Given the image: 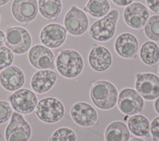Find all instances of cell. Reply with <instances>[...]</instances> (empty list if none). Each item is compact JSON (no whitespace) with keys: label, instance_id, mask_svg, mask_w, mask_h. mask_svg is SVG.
<instances>
[{"label":"cell","instance_id":"obj_1","mask_svg":"<svg viewBox=\"0 0 159 141\" xmlns=\"http://www.w3.org/2000/svg\"><path fill=\"white\" fill-rule=\"evenodd\" d=\"M117 90L110 82L98 80L93 83L90 89V98L98 108L106 110L113 108L117 103Z\"/></svg>","mask_w":159,"mask_h":141},{"label":"cell","instance_id":"obj_2","mask_svg":"<svg viewBox=\"0 0 159 141\" xmlns=\"http://www.w3.org/2000/svg\"><path fill=\"white\" fill-rule=\"evenodd\" d=\"M83 59L80 54L73 49L61 51L56 59V67L63 77L72 79L78 76L83 69Z\"/></svg>","mask_w":159,"mask_h":141},{"label":"cell","instance_id":"obj_3","mask_svg":"<svg viewBox=\"0 0 159 141\" xmlns=\"http://www.w3.org/2000/svg\"><path fill=\"white\" fill-rule=\"evenodd\" d=\"M119 17V11L112 9L103 17L93 23L89 30V36L98 41L111 40L115 35Z\"/></svg>","mask_w":159,"mask_h":141},{"label":"cell","instance_id":"obj_4","mask_svg":"<svg viewBox=\"0 0 159 141\" xmlns=\"http://www.w3.org/2000/svg\"><path fill=\"white\" fill-rule=\"evenodd\" d=\"M35 113L41 121L45 123H55L63 117L65 108L63 103L57 98L45 97L39 101Z\"/></svg>","mask_w":159,"mask_h":141},{"label":"cell","instance_id":"obj_5","mask_svg":"<svg viewBox=\"0 0 159 141\" xmlns=\"http://www.w3.org/2000/svg\"><path fill=\"white\" fill-rule=\"evenodd\" d=\"M31 133L30 126L24 116L17 112L12 113L5 129L6 141H28Z\"/></svg>","mask_w":159,"mask_h":141},{"label":"cell","instance_id":"obj_6","mask_svg":"<svg viewBox=\"0 0 159 141\" xmlns=\"http://www.w3.org/2000/svg\"><path fill=\"white\" fill-rule=\"evenodd\" d=\"M6 46L15 54H20L29 50L32 43L29 33L19 27L9 28L6 34Z\"/></svg>","mask_w":159,"mask_h":141},{"label":"cell","instance_id":"obj_7","mask_svg":"<svg viewBox=\"0 0 159 141\" xmlns=\"http://www.w3.org/2000/svg\"><path fill=\"white\" fill-rule=\"evenodd\" d=\"M135 87L139 94L147 100L159 96V77L153 73H138Z\"/></svg>","mask_w":159,"mask_h":141},{"label":"cell","instance_id":"obj_8","mask_svg":"<svg viewBox=\"0 0 159 141\" xmlns=\"http://www.w3.org/2000/svg\"><path fill=\"white\" fill-rule=\"evenodd\" d=\"M64 25L66 31L71 35L79 36L87 30L89 20L82 10L76 6L73 5L65 16Z\"/></svg>","mask_w":159,"mask_h":141},{"label":"cell","instance_id":"obj_9","mask_svg":"<svg viewBox=\"0 0 159 141\" xmlns=\"http://www.w3.org/2000/svg\"><path fill=\"white\" fill-rule=\"evenodd\" d=\"M117 105L122 113L134 115L142 112L144 101L137 91L132 88H125L119 93Z\"/></svg>","mask_w":159,"mask_h":141},{"label":"cell","instance_id":"obj_10","mask_svg":"<svg viewBox=\"0 0 159 141\" xmlns=\"http://www.w3.org/2000/svg\"><path fill=\"white\" fill-rule=\"evenodd\" d=\"M9 101L12 109L22 114L32 113L37 105V96L27 88L16 90L11 95Z\"/></svg>","mask_w":159,"mask_h":141},{"label":"cell","instance_id":"obj_11","mask_svg":"<svg viewBox=\"0 0 159 141\" xmlns=\"http://www.w3.org/2000/svg\"><path fill=\"white\" fill-rule=\"evenodd\" d=\"M124 19L130 27L141 30L149 19V12L142 3L135 2L127 6L124 11Z\"/></svg>","mask_w":159,"mask_h":141},{"label":"cell","instance_id":"obj_12","mask_svg":"<svg viewBox=\"0 0 159 141\" xmlns=\"http://www.w3.org/2000/svg\"><path fill=\"white\" fill-rule=\"evenodd\" d=\"M38 10L36 0H14L11 6L13 17L23 25H26L36 17Z\"/></svg>","mask_w":159,"mask_h":141},{"label":"cell","instance_id":"obj_13","mask_svg":"<svg viewBox=\"0 0 159 141\" xmlns=\"http://www.w3.org/2000/svg\"><path fill=\"white\" fill-rule=\"evenodd\" d=\"M70 115L76 124L83 127H90L98 123L96 109L85 102H78L71 108Z\"/></svg>","mask_w":159,"mask_h":141},{"label":"cell","instance_id":"obj_14","mask_svg":"<svg viewBox=\"0 0 159 141\" xmlns=\"http://www.w3.org/2000/svg\"><path fill=\"white\" fill-rule=\"evenodd\" d=\"M66 37V30L60 24L52 23L45 25L41 30L40 38L42 44L50 48L61 46Z\"/></svg>","mask_w":159,"mask_h":141},{"label":"cell","instance_id":"obj_15","mask_svg":"<svg viewBox=\"0 0 159 141\" xmlns=\"http://www.w3.org/2000/svg\"><path fill=\"white\" fill-rule=\"evenodd\" d=\"M88 61L93 70L104 72L107 70L112 64V55L106 47L94 43L88 55Z\"/></svg>","mask_w":159,"mask_h":141},{"label":"cell","instance_id":"obj_16","mask_svg":"<svg viewBox=\"0 0 159 141\" xmlns=\"http://www.w3.org/2000/svg\"><path fill=\"white\" fill-rule=\"evenodd\" d=\"M54 54L47 47L41 45L32 46L28 54L31 65L36 69L42 70L50 68L54 62Z\"/></svg>","mask_w":159,"mask_h":141},{"label":"cell","instance_id":"obj_17","mask_svg":"<svg viewBox=\"0 0 159 141\" xmlns=\"http://www.w3.org/2000/svg\"><path fill=\"white\" fill-rule=\"evenodd\" d=\"M114 47L117 53L127 59H135L137 56L139 42L132 33H123L116 38Z\"/></svg>","mask_w":159,"mask_h":141},{"label":"cell","instance_id":"obj_18","mask_svg":"<svg viewBox=\"0 0 159 141\" xmlns=\"http://www.w3.org/2000/svg\"><path fill=\"white\" fill-rule=\"evenodd\" d=\"M25 82L22 70L17 66H10L0 74V83L6 90L13 92L20 89Z\"/></svg>","mask_w":159,"mask_h":141},{"label":"cell","instance_id":"obj_19","mask_svg":"<svg viewBox=\"0 0 159 141\" xmlns=\"http://www.w3.org/2000/svg\"><path fill=\"white\" fill-rule=\"evenodd\" d=\"M57 77V74L52 70H40L36 72L31 79V87L38 93L47 92L55 83Z\"/></svg>","mask_w":159,"mask_h":141},{"label":"cell","instance_id":"obj_20","mask_svg":"<svg viewBox=\"0 0 159 141\" xmlns=\"http://www.w3.org/2000/svg\"><path fill=\"white\" fill-rule=\"evenodd\" d=\"M104 137L106 141H128L130 132L125 123L114 121L106 128Z\"/></svg>","mask_w":159,"mask_h":141},{"label":"cell","instance_id":"obj_21","mask_svg":"<svg viewBox=\"0 0 159 141\" xmlns=\"http://www.w3.org/2000/svg\"><path fill=\"white\" fill-rule=\"evenodd\" d=\"M127 125L133 134L140 137H149L150 126L148 119L145 116L140 114L132 116L129 118Z\"/></svg>","mask_w":159,"mask_h":141},{"label":"cell","instance_id":"obj_22","mask_svg":"<svg viewBox=\"0 0 159 141\" xmlns=\"http://www.w3.org/2000/svg\"><path fill=\"white\" fill-rule=\"evenodd\" d=\"M140 57L142 61L151 67L156 66L159 60V47L152 41L145 42L140 49Z\"/></svg>","mask_w":159,"mask_h":141},{"label":"cell","instance_id":"obj_23","mask_svg":"<svg viewBox=\"0 0 159 141\" xmlns=\"http://www.w3.org/2000/svg\"><path fill=\"white\" fill-rule=\"evenodd\" d=\"M39 10L40 14L50 20H56L61 12V0H39Z\"/></svg>","mask_w":159,"mask_h":141},{"label":"cell","instance_id":"obj_24","mask_svg":"<svg viewBox=\"0 0 159 141\" xmlns=\"http://www.w3.org/2000/svg\"><path fill=\"white\" fill-rule=\"evenodd\" d=\"M110 9L108 0H89L83 7L84 11L94 17H102L106 15Z\"/></svg>","mask_w":159,"mask_h":141},{"label":"cell","instance_id":"obj_25","mask_svg":"<svg viewBox=\"0 0 159 141\" xmlns=\"http://www.w3.org/2000/svg\"><path fill=\"white\" fill-rule=\"evenodd\" d=\"M144 32L149 39L159 42V15H152L148 19Z\"/></svg>","mask_w":159,"mask_h":141},{"label":"cell","instance_id":"obj_26","mask_svg":"<svg viewBox=\"0 0 159 141\" xmlns=\"http://www.w3.org/2000/svg\"><path fill=\"white\" fill-rule=\"evenodd\" d=\"M48 140L49 141H76V136L72 129L61 127L57 129Z\"/></svg>","mask_w":159,"mask_h":141},{"label":"cell","instance_id":"obj_27","mask_svg":"<svg viewBox=\"0 0 159 141\" xmlns=\"http://www.w3.org/2000/svg\"><path fill=\"white\" fill-rule=\"evenodd\" d=\"M14 61V54L11 50L6 46L0 47V70L10 66Z\"/></svg>","mask_w":159,"mask_h":141},{"label":"cell","instance_id":"obj_28","mask_svg":"<svg viewBox=\"0 0 159 141\" xmlns=\"http://www.w3.org/2000/svg\"><path fill=\"white\" fill-rule=\"evenodd\" d=\"M12 114V108L9 103L0 100V124L7 121Z\"/></svg>","mask_w":159,"mask_h":141},{"label":"cell","instance_id":"obj_29","mask_svg":"<svg viewBox=\"0 0 159 141\" xmlns=\"http://www.w3.org/2000/svg\"><path fill=\"white\" fill-rule=\"evenodd\" d=\"M150 129L152 135V140L153 141H157L159 139V116L153 119Z\"/></svg>","mask_w":159,"mask_h":141},{"label":"cell","instance_id":"obj_30","mask_svg":"<svg viewBox=\"0 0 159 141\" xmlns=\"http://www.w3.org/2000/svg\"><path fill=\"white\" fill-rule=\"evenodd\" d=\"M150 9L157 14H159V0H146Z\"/></svg>","mask_w":159,"mask_h":141},{"label":"cell","instance_id":"obj_31","mask_svg":"<svg viewBox=\"0 0 159 141\" xmlns=\"http://www.w3.org/2000/svg\"><path fill=\"white\" fill-rule=\"evenodd\" d=\"M112 1L117 6L122 7V6H129V4L132 3V2L134 0H112Z\"/></svg>","mask_w":159,"mask_h":141},{"label":"cell","instance_id":"obj_32","mask_svg":"<svg viewBox=\"0 0 159 141\" xmlns=\"http://www.w3.org/2000/svg\"><path fill=\"white\" fill-rule=\"evenodd\" d=\"M5 38H6V36L4 33L0 30V47L4 45L5 42Z\"/></svg>","mask_w":159,"mask_h":141},{"label":"cell","instance_id":"obj_33","mask_svg":"<svg viewBox=\"0 0 159 141\" xmlns=\"http://www.w3.org/2000/svg\"><path fill=\"white\" fill-rule=\"evenodd\" d=\"M154 106L156 111L159 114V98L157 99V100L155 101Z\"/></svg>","mask_w":159,"mask_h":141},{"label":"cell","instance_id":"obj_34","mask_svg":"<svg viewBox=\"0 0 159 141\" xmlns=\"http://www.w3.org/2000/svg\"><path fill=\"white\" fill-rule=\"evenodd\" d=\"M128 141H145V140L139 138H132L130 140Z\"/></svg>","mask_w":159,"mask_h":141},{"label":"cell","instance_id":"obj_35","mask_svg":"<svg viewBox=\"0 0 159 141\" xmlns=\"http://www.w3.org/2000/svg\"><path fill=\"white\" fill-rule=\"evenodd\" d=\"M9 0H0V6H3L6 4Z\"/></svg>","mask_w":159,"mask_h":141},{"label":"cell","instance_id":"obj_36","mask_svg":"<svg viewBox=\"0 0 159 141\" xmlns=\"http://www.w3.org/2000/svg\"><path fill=\"white\" fill-rule=\"evenodd\" d=\"M158 73L159 74V66H158Z\"/></svg>","mask_w":159,"mask_h":141},{"label":"cell","instance_id":"obj_37","mask_svg":"<svg viewBox=\"0 0 159 141\" xmlns=\"http://www.w3.org/2000/svg\"><path fill=\"white\" fill-rule=\"evenodd\" d=\"M1 133H0V138H1Z\"/></svg>","mask_w":159,"mask_h":141},{"label":"cell","instance_id":"obj_38","mask_svg":"<svg viewBox=\"0 0 159 141\" xmlns=\"http://www.w3.org/2000/svg\"><path fill=\"white\" fill-rule=\"evenodd\" d=\"M0 12H1V10H0Z\"/></svg>","mask_w":159,"mask_h":141}]
</instances>
